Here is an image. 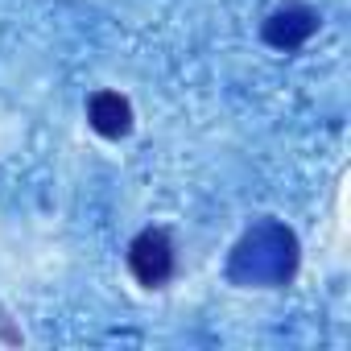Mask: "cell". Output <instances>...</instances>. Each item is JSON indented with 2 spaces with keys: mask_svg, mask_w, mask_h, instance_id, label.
<instances>
[{
  "mask_svg": "<svg viewBox=\"0 0 351 351\" xmlns=\"http://www.w3.org/2000/svg\"><path fill=\"white\" fill-rule=\"evenodd\" d=\"M298 269H302V240L289 223L273 215L252 219L232 244L223 265L236 289H285L298 281Z\"/></svg>",
  "mask_w": 351,
  "mask_h": 351,
  "instance_id": "1",
  "label": "cell"
},
{
  "mask_svg": "<svg viewBox=\"0 0 351 351\" xmlns=\"http://www.w3.org/2000/svg\"><path fill=\"white\" fill-rule=\"evenodd\" d=\"M124 265L141 289H165L173 273H178V248H173L169 228H141L128 240Z\"/></svg>",
  "mask_w": 351,
  "mask_h": 351,
  "instance_id": "2",
  "label": "cell"
},
{
  "mask_svg": "<svg viewBox=\"0 0 351 351\" xmlns=\"http://www.w3.org/2000/svg\"><path fill=\"white\" fill-rule=\"evenodd\" d=\"M322 25V13L314 5H302V0H285V5H277L265 21H261V42L277 54H293L302 50Z\"/></svg>",
  "mask_w": 351,
  "mask_h": 351,
  "instance_id": "3",
  "label": "cell"
},
{
  "mask_svg": "<svg viewBox=\"0 0 351 351\" xmlns=\"http://www.w3.org/2000/svg\"><path fill=\"white\" fill-rule=\"evenodd\" d=\"M87 128L104 141H124L132 136L136 128V112H132V99L124 91H112V87H99L87 95Z\"/></svg>",
  "mask_w": 351,
  "mask_h": 351,
  "instance_id": "4",
  "label": "cell"
}]
</instances>
